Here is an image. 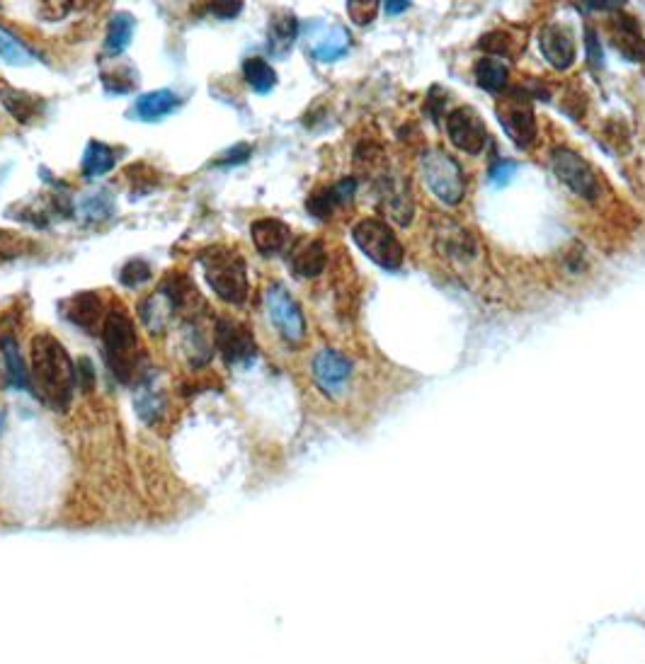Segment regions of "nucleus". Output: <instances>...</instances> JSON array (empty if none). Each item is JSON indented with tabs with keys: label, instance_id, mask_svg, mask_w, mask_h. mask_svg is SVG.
I'll return each mask as SVG.
<instances>
[{
	"label": "nucleus",
	"instance_id": "nucleus-1",
	"mask_svg": "<svg viewBox=\"0 0 645 664\" xmlns=\"http://www.w3.org/2000/svg\"><path fill=\"white\" fill-rule=\"evenodd\" d=\"M30 357V386L34 396L49 410L66 412L71 408L73 393L78 388L76 362L71 359L68 349L49 332H39L32 340Z\"/></svg>",
	"mask_w": 645,
	"mask_h": 664
},
{
	"label": "nucleus",
	"instance_id": "nucleus-2",
	"mask_svg": "<svg viewBox=\"0 0 645 664\" xmlns=\"http://www.w3.org/2000/svg\"><path fill=\"white\" fill-rule=\"evenodd\" d=\"M102 347L112 376L122 383H136L144 374V352H141L139 332H136L134 318L124 306L107 308V316L102 320Z\"/></svg>",
	"mask_w": 645,
	"mask_h": 664
},
{
	"label": "nucleus",
	"instance_id": "nucleus-3",
	"mask_svg": "<svg viewBox=\"0 0 645 664\" xmlns=\"http://www.w3.org/2000/svg\"><path fill=\"white\" fill-rule=\"evenodd\" d=\"M199 265H202L204 279L209 289L214 291L224 303L231 306H243L250 296V277L248 262L236 248L228 245H211V248L199 253Z\"/></svg>",
	"mask_w": 645,
	"mask_h": 664
},
{
	"label": "nucleus",
	"instance_id": "nucleus-4",
	"mask_svg": "<svg viewBox=\"0 0 645 664\" xmlns=\"http://www.w3.org/2000/svg\"><path fill=\"white\" fill-rule=\"evenodd\" d=\"M422 180L439 202L456 206L466 194V175L459 160L449 156L442 148H430L420 158Z\"/></svg>",
	"mask_w": 645,
	"mask_h": 664
},
{
	"label": "nucleus",
	"instance_id": "nucleus-5",
	"mask_svg": "<svg viewBox=\"0 0 645 664\" xmlns=\"http://www.w3.org/2000/svg\"><path fill=\"white\" fill-rule=\"evenodd\" d=\"M352 240L374 265L398 269L403 265V245L393 228L381 219H362L352 226Z\"/></svg>",
	"mask_w": 645,
	"mask_h": 664
},
{
	"label": "nucleus",
	"instance_id": "nucleus-6",
	"mask_svg": "<svg viewBox=\"0 0 645 664\" xmlns=\"http://www.w3.org/2000/svg\"><path fill=\"white\" fill-rule=\"evenodd\" d=\"M265 311L287 345H301L306 340V318L301 306L284 284L272 282L265 289Z\"/></svg>",
	"mask_w": 645,
	"mask_h": 664
},
{
	"label": "nucleus",
	"instance_id": "nucleus-7",
	"mask_svg": "<svg viewBox=\"0 0 645 664\" xmlns=\"http://www.w3.org/2000/svg\"><path fill=\"white\" fill-rule=\"evenodd\" d=\"M214 347L228 366L250 364L258 357V345L248 323L238 318L219 316L214 323Z\"/></svg>",
	"mask_w": 645,
	"mask_h": 664
},
{
	"label": "nucleus",
	"instance_id": "nucleus-8",
	"mask_svg": "<svg viewBox=\"0 0 645 664\" xmlns=\"http://www.w3.org/2000/svg\"><path fill=\"white\" fill-rule=\"evenodd\" d=\"M498 119L505 134L517 143L519 148H529L536 141V117L532 107V97L527 90L517 88L498 102Z\"/></svg>",
	"mask_w": 645,
	"mask_h": 664
},
{
	"label": "nucleus",
	"instance_id": "nucleus-9",
	"mask_svg": "<svg viewBox=\"0 0 645 664\" xmlns=\"http://www.w3.org/2000/svg\"><path fill=\"white\" fill-rule=\"evenodd\" d=\"M551 168L558 175L563 185H568L578 197L582 199H595L599 194V180L595 170L587 165V160L578 156L570 148H553L551 153Z\"/></svg>",
	"mask_w": 645,
	"mask_h": 664
},
{
	"label": "nucleus",
	"instance_id": "nucleus-10",
	"mask_svg": "<svg viewBox=\"0 0 645 664\" xmlns=\"http://www.w3.org/2000/svg\"><path fill=\"white\" fill-rule=\"evenodd\" d=\"M311 374L318 391L328 398H340L352 379V362L338 349H321L311 362Z\"/></svg>",
	"mask_w": 645,
	"mask_h": 664
},
{
	"label": "nucleus",
	"instance_id": "nucleus-11",
	"mask_svg": "<svg viewBox=\"0 0 645 664\" xmlns=\"http://www.w3.org/2000/svg\"><path fill=\"white\" fill-rule=\"evenodd\" d=\"M447 134L449 141L468 156H478L490 143V134L485 129L481 114L471 110V107H456L447 114Z\"/></svg>",
	"mask_w": 645,
	"mask_h": 664
},
{
	"label": "nucleus",
	"instance_id": "nucleus-12",
	"mask_svg": "<svg viewBox=\"0 0 645 664\" xmlns=\"http://www.w3.org/2000/svg\"><path fill=\"white\" fill-rule=\"evenodd\" d=\"M376 190H379L381 199V211L388 219L398 221L401 226H408L413 221L415 206H413V194L405 180H398L396 175L386 173L376 177Z\"/></svg>",
	"mask_w": 645,
	"mask_h": 664
},
{
	"label": "nucleus",
	"instance_id": "nucleus-13",
	"mask_svg": "<svg viewBox=\"0 0 645 664\" xmlns=\"http://www.w3.org/2000/svg\"><path fill=\"white\" fill-rule=\"evenodd\" d=\"M59 308L61 316H64L68 323L85 332H95L97 328L102 330V320L107 316L105 303H102L100 294H95V291H81V294L66 299Z\"/></svg>",
	"mask_w": 645,
	"mask_h": 664
},
{
	"label": "nucleus",
	"instance_id": "nucleus-14",
	"mask_svg": "<svg viewBox=\"0 0 645 664\" xmlns=\"http://www.w3.org/2000/svg\"><path fill=\"white\" fill-rule=\"evenodd\" d=\"M287 265L291 274L299 279H313L323 274L328 265V250H325L321 238H301L291 243L287 253Z\"/></svg>",
	"mask_w": 645,
	"mask_h": 664
},
{
	"label": "nucleus",
	"instance_id": "nucleus-15",
	"mask_svg": "<svg viewBox=\"0 0 645 664\" xmlns=\"http://www.w3.org/2000/svg\"><path fill=\"white\" fill-rule=\"evenodd\" d=\"M250 236H253L255 250L262 257H277L291 248V228L284 221L272 219V216L250 223Z\"/></svg>",
	"mask_w": 645,
	"mask_h": 664
},
{
	"label": "nucleus",
	"instance_id": "nucleus-16",
	"mask_svg": "<svg viewBox=\"0 0 645 664\" xmlns=\"http://www.w3.org/2000/svg\"><path fill=\"white\" fill-rule=\"evenodd\" d=\"M539 47L544 59L556 71H568L575 61V39L563 25H546L539 32Z\"/></svg>",
	"mask_w": 645,
	"mask_h": 664
},
{
	"label": "nucleus",
	"instance_id": "nucleus-17",
	"mask_svg": "<svg viewBox=\"0 0 645 664\" xmlns=\"http://www.w3.org/2000/svg\"><path fill=\"white\" fill-rule=\"evenodd\" d=\"M612 44L621 56H626L629 61L641 64L645 61V37L641 34L638 22L629 15L614 17L612 22Z\"/></svg>",
	"mask_w": 645,
	"mask_h": 664
},
{
	"label": "nucleus",
	"instance_id": "nucleus-18",
	"mask_svg": "<svg viewBox=\"0 0 645 664\" xmlns=\"http://www.w3.org/2000/svg\"><path fill=\"white\" fill-rule=\"evenodd\" d=\"M182 105L180 95L173 90H151L144 93L136 100L134 105V117L141 122H161V119L173 114Z\"/></svg>",
	"mask_w": 645,
	"mask_h": 664
},
{
	"label": "nucleus",
	"instance_id": "nucleus-19",
	"mask_svg": "<svg viewBox=\"0 0 645 664\" xmlns=\"http://www.w3.org/2000/svg\"><path fill=\"white\" fill-rule=\"evenodd\" d=\"M0 354H3L5 383L15 391H27L30 388V371H27L25 359H22L17 337L0 335Z\"/></svg>",
	"mask_w": 645,
	"mask_h": 664
},
{
	"label": "nucleus",
	"instance_id": "nucleus-20",
	"mask_svg": "<svg viewBox=\"0 0 645 664\" xmlns=\"http://www.w3.org/2000/svg\"><path fill=\"white\" fill-rule=\"evenodd\" d=\"M134 408L139 412V417L144 422H158L165 412V396L161 388H156L153 383L151 371H144L136 381V396H134Z\"/></svg>",
	"mask_w": 645,
	"mask_h": 664
},
{
	"label": "nucleus",
	"instance_id": "nucleus-21",
	"mask_svg": "<svg viewBox=\"0 0 645 664\" xmlns=\"http://www.w3.org/2000/svg\"><path fill=\"white\" fill-rule=\"evenodd\" d=\"M117 156L119 153L114 151L112 146H107V143L90 141L88 148H85V153H83V160H81L83 177L95 180V177L107 175L114 165H117Z\"/></svg>",
	"mask_w": 645,
	"mask_h": 664
},
{
	"label": "nucleus",
	"instance_id": "nucleus-22",
	"mask_svg": "<svg viewBox=\"0 0 645 664\" xmlns=\"http://www.w3.org/2000/svg\"><path fill=\"white\" fill-rule=\"evenodd\" d=\"M299 34V22L291 13H279L275 20L270 22V32H267V49L275 56H284L296 42Z\"/></svg>",
	"mask_w": 645,
	"mask_h": 664
},
{
	"label": "nucleus",
	"instance_id": "nucleus-23",
	"mask_svg": "<svg viewBox=\"0 0 645 664\" xmlns=\"http://www.w3.org/2000/svg\"><path fill=\"white\" fill-rule=\"evenodd\" d=\"M347 49H350V34L342 30L340 25L323 32L321 39H316L311 47L313 56H316L318 61H323V64H333V61L342 59V56L347 54Z\"/></svg>",
	"mask_w": 645,
	"mask_h": 664
},
{
	"label": "nucleus",
	"instance_id": "nucleus-24",
	"mask_svg": "<svg viewBox=\"0 0 645 664\" xmlns=\"http://www.w3.org/2000/svg\"><path fill=\"white\" fill-rule=\"evenodd\" d=\"M139 316H141V323L146 325V330L151 332V335H163V332L168 330L173 311H170L168 301H165L163 296L156 291V294L146 296V299L141 301Z\"/></svg>",
	"mask_w": 645,
	"mask_h": 664
},
{
	"label": "nucleus",
	"instance_id": "nucleus-25",
	"mask_svg": "<svg viewBox=\"0 0 645 664\" xmlns=\"http://www.w3.org/2000/svg\"><path fill=\"white\" fill-rule=\"evenodd\" d=\"M439 248L452 260H471L476 253V243L468 236L464 228H459L456 223H447L444 231L439 233Z\"/></svg>",
	"mask_w": 645,
	"mask_h": 664
},
{
	"label": "nucleus",
	"instance_id": "nucleus-26",
	"mask_svg": "<svg viewBox=\"0 0 645 664\" xmlns=\"http://www.w3.org/2000/svg\"><path fill=\"white\" fill-rule=\"evenodd\" d=\"M243 78L250 85V90H255L258 95L272 93L277 85V71L260 56H250V59L243 61Z\"/></svg>",
	"mask_w": 645,
	"mask_h": 664
},
{
	"label": "nucleus",
	"instance_id": "nucleus-27",
	"mask_svg": "<svg viewBox=\"0 0 645 664\" xmlns=\"http://www.w3.org/2000/svg\"><path fill=\"white\" fill-rule=\"evenodd\" d=\"M134 37V17L129 13H117L107 25V37H105V54L107 56H119L127 51Z\"/></svg>",
	"mask_w": 645,
	"mask_h": 664
},
{
	"label": "nucleus",
	"instance_id": "nucleus-28",
	"mask_svg": "<svg viewBox=\"0 0 645 664\" xmlns=\"http://www.w3.org/2000/svg\"><path fill=\"white\" fill-rule=\"evenodd\" d=\"M3 105L20 124H30L42 112V100L25 90H3Z\"/></svg>",
	"mask_w": 645,
	"mask_h": 664
},
{
	"label": "nucleus",
	"instance_id": "nucleus-29",
	"mask_svg": "<svg viewBox=\"0 0 645 664\" xmlns=\"http://www.w3.org/2000/svg\"><path fill=\"white\" fill-rule=\"evenodd\" d=\"M0 61L8 66H30L37 61V54L17 34L0 25Z\"/></svg>",
	"mask_w": 645,
	"mask_h": 664
},
{
	"label": "nucleus",
	"instance_id": "nucleus-30",
	"mask_svg": "<svg viewBox=\"0 0 645 664\" xmlns=\"http://www.w3.org/2000/svg\"><path fill=\"white\" fill-rule=\"evenodd\" d=\"M473 76H476V83L481 85L485 93H502V90L507 88V80H510L507 66L490 59V56L478 61L476 68H473Z\"/></svg>",
	"mask_w": 645,
	"mask_h": 664
},
{
	"label": "nucleus",
	"instance_id": "nucleus-31",
	"mask_svg": "<svg viewBox=\"0 0 645 664\" xmlns=\"http://www.w3.org/2000/svg\"><path fill=\"white\" fill-rule=\"evenodd\" d=\"M338 206H347L345 199H342L340 190H338V185L321 187V190H316L311 194V197L306 199L308 214L316 216V219H321V221H328L330 216L335 214V209H338Z\"/></svg>",
	"mask_w": 645,
	"mask_h": 664
},
{
	"label": "nucleus",
	"instance_id": "nucleus-32",
	"mask_svg": "<svg viewBox=\"0 0 645 664\" xmlns=\"http://www.w3.org/2000/svg\"><path fill=\"white\" fill-rule=\"evenodd\" d=\"M78 214L85 221H105L112 216V197L107 192H95L81 199L78 204Z\"/></svg>",
	"mask_w": 645,
	"mask_h": 664
},
{
	"label": "nucleus",
	"instance_id": "nucleus-33",
	"mask_svg": "<svg viewBox=\"0 0 645 664\" xmlns=\"http://www.w3.org/2000/svg\"><path fill=\"white\" fill-rule=\"evenodd\" d=\"M151 277H153V267L148 265L146 260H141V257L129 260L127 265L119 269V282H122V286H127V289H139V286L151 282Z\"/></svg>",
	"mask_w": 645,
	"mask_h": 664
},
{
	"label": "nucleus",
	"instance_id": "nucleus-34",
	"mask_svg": "<svg viewBox=\"0 0 645 664\" xmlns=\"http://www.w3.org/2000/svg\"><path fill=\"white\" fill-rule=\"evenodd\" d=\"M347 13H350V20L359 27H367L374 22L376 13H379V3L376 0H350L347 3Z\"/></svg>",
	"mask_w": 645,
	"mask_h": 664
},
{
	"label": "nucleus",
	"instance_id": "nucleus-35",
	"mask_svg": "<svg viewBox=\"0 0 645 664\" xmlns=\"http://www.w3.org/2000/svg\"><path fill=\"white\" fill-rule=\"evenodd\" d=\"M512 39L507 37L505 32H493V34H485L481 39V49L490 51V54H502V56H510L512 54Z\"/></svg>",
	"mask_w": 645,
	"mask_h": 664
},
{
	"label": "nucleus",
	"instance_id": "nucleus-36",
	"mask_svg": "<svg viewBox=\"0 0 645 664\" xmlns=\"http://www.w3.org/2000/svg\"><path fill=\"white\" fill-rule=\"evenodd\" d=\"M76 376H78V388L83 393H90L95 388V364L88 357H81L76 362Z\"/></svg>",
	"mask_w": 645,
	"mask_h": 664
},
{
	"label": "nucleus",
	"instance_id": "nucleus-37",
	"mask_svg": "<svg viewBox=\"0 0 645 664\" xmlns=\"http://www.w3.org/2000/svg\"><path fill=\"white\" fill-rule=\"evenodd\" d=\"M250 156H253V148H250L248 143H238V146L228 148L224 158H219V165H241Z\"/></svg>",
	"mask_w": 645,
	"mask_h": 664
},
{
	"label": "nucleus",
	"instance_id": "nucleus-38",
	"mask_svg": "<svg viewBox=\"0 0 645 664\" xmlns=\"http://www.w3.org/2000/svg\"><path fill=\"white\" fill-rule=\"evenodd\" d=\"M209 13L219 20H233L243 13V3H209Z\"/></svg>",
	"mask_w": 645,
	"mask_h": 664
},
{
	"label": "nucleus",
	"instance_id": "nucleus-39",
	"mask_svg": "<svg viewBox=\"0 0 645 664\" xmlns=\"http://www.w3.org/2000/svg\"><path fill=\"white\" fill-rule=\"evenodd\" d=\"M585 42H587V56H590L592 66L602 68V42H599L595 30L585 32Z\"/></svg>",
	"mask_w": 645,
	"mask_h": 664
},
{
	"label": "nucleus",
	"instance_id": "nucleus-40",
	"mask_svg": "<svg viewBox=\"0 0 645 664\" xmlns=\"http://www.w3.org/2000/svg\"><path fill=\"white\" fill-rule=\"evenodd\" d=\"M515 173V165L510 163V160H498V163H493V168H490V177H493L495 182H507L510 180V175Z\"/></svg>",
	"mask_w": 645,
	"mask_h": 664
},
{
	"label": "nucleus",
	"instance_id": "nucleus-41",
	"mask_svg": "<svg viewBox=\"0 0 645 664\" xmlns=\"http://www.w3.org/2000/svg\"><path fill=\"white\" fill-rule=\"evenodd\" d=\"M384 8H386L388 15H398V13H403V10L413 8V3H408V0H401V3H386Z\"/></svg>",
	"mask_w": 645,
	"mask_h": 664
},
{
	"label": "nucleus",
	"instance_id": "nucleus-42",
	"mask_svg": "<svg viewBox=\"0 0 645 664\" xmlns=\"http://www.w3.org/2000/svg\"><path fill=\"white\" fill-rule=\"evenodd\" d=\"M624 3H585V8L590 10H612V8H621Z\"/></svg>",
	"mask_w": 645,
	"mask_h": 664
},
{
	"label": "nucleus",
	"instance_id": "nucleus-43",
	"mask_svg": "<svg viewBox=\"0 0 645 664\" xmlns=\"http://www.w3.org/2000/svg\"><path fill=\"white\" fill-rule=\"evenodd\" d=\"M3 427H5V415H3V410H0V432H3Z\"/></svg>",
	"mask_w": 645,
	"mask_h": 664
}]
</instances>
